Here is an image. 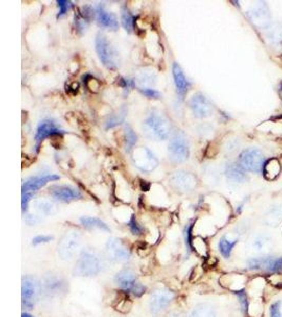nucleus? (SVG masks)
I'll use <instances>...</instances> for the list:
<instances>
[{
  "label": "nucleus",
  "mask_w": 282,
  "mask_h": 317,
  "mask_svg": "<svg viewBox=\"0 0 282 317\" xmlns=\"http://www.w3.org/2000/svg\"><path fill=\"white\" fill-rule=\"evenodd\" d=\"M43 288L46 294L55 296V295H60L62 293L67 292L68 284H67V281L60 275L49 273L44 277Z\"/></svg>",
  "instance_id": "2eb2a0df"
},
{
  "label": "nucleus",
  "mask_w": 282,
  "mask_h": 317,
  "mask_svg": "<svg viewBox=\"0 0 282 317\" xmlns=\"http://www.w3.org/2000/svg\"><path fill=\"white\" fill-rule=\"evenodd\" d=\"M171 128L170 120L159 110H152L142 125L145 137L154 141L166 140L171 133Z\"/></svg>",
  "instance_id": "f257e3e1"
},
{
  "label": "nucleus",
  "mask_w": 282,
  "mask_h": 317,
  "mask_svg": "<svg viewBox=\"0 0 282 317\" xmlns=\"http://www.w3.org/2000/svg\"><path fill=\"white\" fill-rule=\"evenodd\" d=\"M281 173V164L277 159H271L264 164L263 175L268 180H275Z\"/></svg>",
  "instance_id": "5701e85b"
},
{
  "label": "nucleus",
  "mask_w": 282,
  "mask_h": 317,
  "mask_svg": "<svg viewBox=\"0 0 282 317\" xmlns=\"http://www.w3.org/2000/svg\"><path fill=\"white\" fill-rule=\"evenodd\" d=\"M156 81V74L153 70L145 68L139 70L136 74V83L140 87L143 88H149V86H152L155 84Z\"/></svg>",
  "instance_id": "4be33fe9"
},
{
  "label": "nucleus",
  "mask_w": 282,
  "mask_h": 317,
  "mask_svg": "<svg viewBox=\"0 0 282 317\" xmlns=\"http://www.w3.org/2000/svg\"><path fill=\"white\" fill-rule=\"evenodd\" d=\"M190 317H217L214 307L209 304H200L194 308Z\"/></svg>",
  "instance_id": "c85d7f7f"
},
{
  "label": "nucleus",
  "mask_w": 282,
  "mask_h": 317,
  "mask_svg": "<svg viewBox=\"0 0 282 317\" xmlns=\"http://www.w3.org/2000/svg\"><path fill=\"white\" fill-rule=\"evenodd\" d=\"M119 288L123 291H131L137 283L136 275L131 269H124L120 271L114 278Z\"/></svg>",
  "instance_id": "a211bd4d"
},
{
  "label": "nucleus",
  "mask_w": 282,
  "mask_h": 317,
  "mask_svg": "<svg viewBox=\"0 0 282 317\" xmlns=\"http://www.w3.org/2000/svg\"><path fill=\"white\" fill-rule=\"evenodd\" d=\"M247 267L250 271H261L265 274L277 275L282 273V257H273V256H265V257L250 258L247 261Z\"/></svg>",
  "instance_id": "0eeeda50"
},
{
  "label": "nucleus",
  "mask_w": 282,
  "mask_h": 317,
  "mask_svg": "<svg viewBox=\"0 0 282 317\" xmlns=\"http://www.w3.org/2000/svg\"><path fill=\"white\" fill-rule=\"evenodd\" d=\"M94 10H96L97 20L100 26L104 28L111 29L112 31H116V30L119 29V21L114 14L105 11L102 5L97 6L96 8H94Z\"/></svg>",
  "instance_id": "6ab92c4d"
},
{
  "label": "nucleus",
  "mask_w": 282,
  "mask_h": 317,
  "mask_svg": "<svg viewBox=\"0 0 282 317\" xmlns=\"http://www.w3.org/2000/svg\"><path fill=\"white\" fill-rule=\"evenodd\" d=\"M51 240H53V237L52 236H36L33 238V246H38L40 243H46V242H50Z\"/></svg>",
  "instance_id": "79ce46f5"
},
{
  "label": "nucleus",
  "mask_w": 282,
  "mask_h": 317,
  "mask_svg": "<svg viewBox=\"0 0 282 317\" xmlns=\"http://www.w3.org/2000/svg\"><path fill=\"white\" fill-rule=\"evenodd\" d=\"M169 184L179 192H191L197 188L198 179L192 173L177 170L169 176Z\"/></svg>",
  "instance_id": "9d476101"
},
{
  "label": "nucleus",
  "mask_w": 282,
  "mask_h": 317,
  "mask_svg": "<svg viewBox=\"0 0 282 317\" xmlns=\"http://www.w3.org/2000/svg\"><path fill=\"white\" fill-rule=\"evenodd\" d=\"M58 8H59V12L57 14V17H62L64 15L72 8V3L71 2H67V0H58L57 2Z\"/></svg>",
  "instance_id": "4c0bfd02"
},
{
  "label": "nucleus",
  "mask_w": 282,
  "mask_h": 317,
  "mask_svg": "<svg viewBox=\"0 0 282 317\" xmlns=\"http://www.w3.org/2000/svg\"><path fill=\"white\" fill-rule=\"evenodd\" d=\"M139 91H140V93L148 99L156 100V99L161 97V93L159 91H156L155 89H152V88H143V89H139Z\"/></svg>",
  "instance_id": "58836bf2"
},
{
  "label": "nucleus",
  "mask_w": 282,
  "mask_h": 317,
  "mask_svg": "<svg viewBox=\"0 0 282 317\" xmlns=\"http://www.w3.org/2000/svg\"><path fill=\"white\" fill-rule=\"evenodd\" d=\"M137 142V135L129 124L125 125V150L127 153H132Z\"/></svg>",
  "instance_id": "cd10ccee"
},
{
  "label": "nucleus",
  "mask_w": 282,
  "mask_h": 317,
  "mask_svg": "<svg viewBox=\"0 0 282 317\" xmlns=\"http://www.w3.org/2000/svg\"><path fill=\"white\" fill-rule=\"evenodd\" d=\"M248 17L258 27H269L271 14L265 5L257 6L248 12Z\"/></svg>",
  "instance_id": "aec40b11"
},
{
  "label": "nucleus",
  "mask_w": 282,
  "mask_h": 317,
  "mask_svg": "<svg viewBox=\"0 0 282 317\" xmlns=\"http://www.w3.org/2000/svg\"><path fill=\"white\" fill-rule=\"evenodd\" d=\"M281 219H282V209L274 207V208H272L269 211L268 215H266L265 221H266V223H269L270 225H275Z\"/></svg>",
  "instance_id": "72a5a7b5"
},
{
  "label": "nucleus",
  "mask_w": 282,
  "mask_h": 317,
  "mask_svg": "<svg viewBox=\"0 0 282 317\" xmlns=\"http://www.w3.org/2000/svg\"><path fill=\"white\" fill-rule=\"evenodd\" d=\"M130 292H131L135 297H139V296H142V295L146 292V286L143 285L142 283L137 282V283L133 286V289H132Z\"/></svg>",
  "instance_id": "ea45409f"
},
{
  "label": "nucleus",
  "mask_w": 282,
  "mask_h": 317,
  "mask_svg": "<svg viewBox=\"0 0 282 317\" xmlns=\"http://www.w3.org/2000/svg\"><path fill=\"white\" fill-rule=\"evenodd\" d=\"M188 105H190V108L197 117L205 118L209 117L214 113V106L212 102L201 93L193 95V97L188 102Z\"/></svg>",
  "instance_id": "ddd939ff"
},
{
  "label": "nucleus",
  "mask_w": 282,
  "mask_h": 317,
  "mask_svg": "<svg viewBox=\"0 0 282 317\" xmlns=\"http://www.w3.org/2000/svg\"><path fill=\"white\" fill-rule=\"evenodd\" d=\"M96 50L100 60L108 69H118L121 65V57L116 49L109 42L103 33H99L96 38Z\"/></svg>",
  "instance_id": "7ed1b4c3"
},
{
  "label": "nucleus",
  "mask_w": 282,
  "mask_h": 317,
  "mask_svg": "<svg viewBox=\"0 0 282 317\" xmlns=\"http://www.w3.org/2000/svg\"><path fill=\"white\" fill-rule=\"evenodd\" d=\"M266 38L272 43H280L282 42V25L273 23L266 28L265 32Z\"/></svg>",
  "instance_id": "bb28decb"
},
{
  "label": "nucleus",
  "mask_w": 282,
  "mask_h": 317,
  "mask_svg": "<svg viewBox=\"0 0 282 317\" xmlns=\"http://www.w3.org/2000/svg\"><path fill=\"white\" fill-rule=\"evenodd\" d=\"M225 174L229 180L234 181V182H243L246 179L244 169L239 164H228L226 166Z\"/></svg>",
  "instance_id": "b1692460"
},
{
  "label": "nucleus",
  "mask_w": 282,
  "mask_h": 317,
  "mask_svg": "<svg viewBox=\"0 0 282 317\" xmlns=\"http://www.w3.org/2000/svg\"><path fill=\"white\" fill-rule=\"evenodd\" d=\"M170 317H182V316H180V315H178V314H174V315H171Z\"/></svg>",
  "instance_id": "a18cd8bd"
},
{
  "label": "nucleus",
  "mask_w": 282,
  "mask_h": 317,
  "mask_svg": "<svg viewBox=\"0 0 282 317\" xmlns=\"http://www.w3.org/2000/svg\"><path fill=\"white\" fill-rule=\"evenodd\" d=\"M21 317H33V316H32V315H30V314H28V313H24Z\"/></svg>",
  "instance_id": "c03bdc74"
},
{
  "label": "nucleus",
  "mask_w": 282,
  "mask_h": 317,
  "mask_svg": "<svg viewBox=\"0 0 282 317\" xmlns=\"http://www.w3.org/2000/svg\"><path fill=\"white\" fill-rule=\"evenodd\" d=\"M172 77H174L178 93L184 97L187 94L188 89H190V83H188L182 68L177 63L172 64Z\"/></svg>",
  "instance_id": "412c9836"
},
{
  "label": "nucleus",
  "mask_w": 282,
  "mask_h": 317,
  "mask_svg": "<svg viewBox=\"0 0 282 317\" xmlns=\"http://www.w3.org/2000/svg\"><path fill=\"white\" fill-rule=\"evenodd\" d=\"M169 160L175 163H183L190 158V143H188L186 134L183 131H177L168 145Z\"/></svg>",
  "instance_id": "20e7f679"
},
{
  "label": "nucleus",
  "mask_w": 282,
  "mask_h": 317,
  "mask_svg": "<svg viewBox=\"0 0 282 317\" xmlns=\"http://www.w3.org/2000/svg\"><path fill=\"white\" fill-rule=\"evenodd\" d=\"M81 234L78 231H69L61 237L57 246V252L62 260L73 258L81 246Z\"/></svg>",
  "instance_id": "6e6552de"
},
{
  "label": "nucleus",
  "mask_w": 282,
  "mask_h": 317,
  "mask_svg": "<svg viewBox=\"0 0 282 317\" xmlns=\"http://www.w3.org/2000/svg\"><path fill=\"white\" fill-rule=\"evenodd\" d=\"M81 223L83 224L84 228L86 229H100L106 232H110V228L108 224H106L104 221H102L99 218L96 217H83L80 219Z\"/></svg>",
  "instance_id": "a878e982"
},
{
  "label": "nucleus",
  "mask_w": 282,
  "mask_h": 317,
  "mask_svg": "<svg viewBox=\"0 0 282 317\" xmlns=\"http://www.w3.org/2000/svg\"><path fill=\"white\" fill-rule=\"evenodd\" d=\"M65 131L60 129L53 120L50 119H44L38 125L35 133V142H36V150H38V147L40 146V143L46 139V138H52L55 135H61L64 134Z\"/></svg>",
  "instance_id": "4468645a"
},
{
  "label": "nucleus",
  "mask_w": 282,
  "mask_h": 317,
  "mask_svg": "<svg viewBox=\"0 0 282 317\" xmlns=\"http://www.w3.org/2000/svg\"><path fill=\"white\" fill-rule=\"evenodd\" d=\"M131 159L135 167L143 173H151L159 165V160L146 147L134 148L131 153Z\"/></svg>",
  "instance_id": "1a4fd4ad"
},
{
  "label": "nucleus",
  "mask_w": 282,
  "mask_h": 317,
  "mask_svg": "<svg viewBox=\"0 0 282 317\" xmlns=\"http://www.w3.org/2000/svg\"><path fill=\"white\" fill-rule=\"evenodd\" d=\"M127 225H128V228H129L130 232H131L133 235H135V236H138V235H140V234L143 233V228L138 224V222L136 221V219H135L134 216L131 217V219L128 221Z\"/></svg>",
  "instance_id": "e433bc0d"
},
{
  "label": "nucleus",
  "mask_w": 282,
  "mask_h": 317,
  "mask_svg": "<svg viewBox=\"0 0 282 317\" xmlns=\"http://www.w3.org/2000/svg\"><path fill=\"white\" fill-rule=\"evenodd\" d=\"M193 228H194V223H190L188 225H186V228H185V245H186L188 252L194 251L193 234H192Z\"/></svg>",
  "instance_id": "f704fd0d"
},
{
  "label": "nucleus",
  "mask_w": 282,
  "mask_h": 317,
  "mask_svg": "<svg viewBox=\"0 0 282 317\" xmlns=\"http://www.w3.org/2000/svg\"><path fill=\"white\" fill-rule=\"evenodd\" d=\"M237 243H238V239L229 240L226 236H223V237H221L220 240H219L218 248H219V251H220L221 255L223 256L224 258H229V256H230L233 248L236 247Z\"/></svg>",
  "instance_id": "393cba45"
},
{
  "label": "nucleus",
  "mask_w": 282,
  "mask_h": 317,
  "mask_svg": "<svg viewBox=\"0 0 282 317\" xmlns=\"http://www.w3.org/2000/svg\"><path fill=\"white\" fill-rule=\"evenodd\" d=\"M125 115H126V111L125 110H122L120 111L119 113H115L111 116H109L106 120H105V128L106 129H110V128H113L120 124H122L124 122L125 119Z\"/></svg>",
  "instance_id": "7c9ffc66"
},
{
  "label": "nucleus",
  "mask_w": 282,
  "mask_h": 317,
  "mask_svg": "<svg viewBox=\"0 0 282 317\" xmlns=\"http://www.w3.org/2000/svg\"><path fill=\"white\" fill-rule=\"evenodd\" d=\"M104 267L101 256L92 250H83L80 258L75 263L74 274L77 276L90 277L96 276Z\"/></svg>",
  "instance_id": "f03ea898"
},
{
  "label": "nucleus",
  "mask_w": 282,
  "mask_h": 317,
  "mask_svg": "<svg viewBox=\"0 0 282 317\" xmlns=\"http://www.w3.org/2000/svg\"><path fill=\"white\" fill-rule=\"evenodd\" d=\"M119 85H120L123 89L127 90V89H131V88H133V87L135 86V81L121 78V79H120V82H119Z\"/></svg>",
  "instance_id": "37998d69"
},
{
  "label": "nucleus",
  "mask_w": 282,
  "mask_h": 317,
  "mask_svg": "<svg viewBox=\"0 0 282 317\" xmlns=\"http://www.w3.org/2000/svg\"><path fill=\"white\" fill-rule=\"evenodd\" d=\"M59 176L54 174L49 175H41V176H35L28 179L26 182L22 184V193H33L37 191L39 188L44 186L46 183L52 182V181L59 180Z\"/></svg>",
  "instance_id": "f3484780"
},
{
  "label": "nucleus",
  "mask_w": 282,
  "mask_h": 317,
  "mask_svg": "<svg viewBox=\"0 0 282 317\" xmlns=\"http://www.w3.org/2000/svg\"><path fill=\"white\" fill-rule=\"evenodd\" d=\"M121 20H122V26L124 27V29L126 30L128 33H130L134 27V18L132 16L131 12L127 8V6H125V5L122 6L121 8Z\"/></svg>",
  "instance_id": "c756f323"
},
{
  "label": "nucleus",
  "mask_w": 282,
  "mask_h": 317,
  "mask_svg": "<svg viewBox=\"0 0 282 317\" xmlns=\"http://www.w3.org/2000/svg\"><path fill=\"white\" fill-rule=\"evenodd\" d=\"M36 207L39 210V213H41L42 215H45V216L52 215L54 213V209H55V206L53 205V203H51L50 201L42 200V199L36 202Z\"/></svg>",
  "instance_id": "473e14b6"
},
{
  "label": "nucleus",
  "mask_w": 282,
  "mask_h": 317,
  "mask_svg": "<svg viewBox=\"0 0 282 317\" xmlns=\"http://www.w3.org/2000/svg\"><path fill=\"white\" fill-rule=\"evenodd\" d=\"M233 293L237 295V297L239 299V303H240L242 312L244 314H246L247 311H248V298H247L246 292L244 290H239V291H236V292H233Z\"/></svg>",
  "instance_id": "c9c22d12"
},
{
  "label": "nucleus",
  "mask_w": 282,
  "mask_h": 317,
  "mask_svg": "<svg viewBox=\"0 0 282 317\" xmlns=\"http://www.w3.org/2000/svg\"><path fill=\"white\" fill-rule=\"evenodd\" d=\"M42 292V285L40 280L35 277L27 275L22 278L21 282V297L22 304L27 308H33L37 303Z\"/></svg>",
  "instance_id": "39448f33"
},
{
  "label": "nucleus",
  "mask_w": 282,
  "mask_h": 317,
  "mask_svg": "<svg viewBox=\"0 0 282 317\" xmlns=\"http://www.w3.org/2000/svg\"><path fill=\"white\" fill-rule=\"evenodd\" d=\"M50 194L55 200L61 202H70L73 200L82 199V193L76 188L68 185H54L49 189Z\"/></svg>",
  "instance_id": "dca6fc26"
},
{
  "label": "nucleus",
  "mask_w": 282,
  "mask_h": 317,
  "mask_svg": "<svg viewBox=\"0 0 282 317\" xmlns=\"http://www.w3.org/2000/svg\"><path fill=\"white\" fill-rule=\"evenodd\" d=\"M280 307H281V301H276V303H274L270 308V316L271 317H282L280 313Z\"/></svg>",
  "instance_id": "a19ab883"
},
{
  "label": "nucleus",
  "mask_w": 282,
  "mask_h": 317,
  "mask_svg": "<svg viewBox=\"0 0 282 317\" xmlns=\"http://www.w3.org/2000/svg\"><path fill=\"white\" fill-rule=\"evenodd\" d=\"M105 254L107 258L113 262H126L131 257V253L127 246L118 238L108 240L105 247Z\"/></svg>",
  "instance_id": "9b49d317"
},
{
  "label": "nucleus",
  "mask_w": 282,
  "mask_h": 317,
  "mask_svg": "<svg viewBox=\"0 0 282 317\" xmlns=\"http://www.w3.org/2000/svg\"><path fill=\"white\" fill-rule=\"evenodd\" d=\"M175 294L170 290L167 289H160L154 291L150 296L149 308L152 314L156 315L164 311L174 300Z\"/></svg>",
  "instance_id": "f8f14e48"
},
{
  "label": "nucleus",
  "mask_w": 282,
  "mask_h": 317,
  "mask_svg": "<svg viewBox=\"0 0 282 317\" xmlns=\"http://www.w3.org/2000/svg\"><path fill=\"white\" fill-rule=\"evenodd\" d=\"M239 165L241 167L250 173L259 174L263 172L264 156L258 148H248L243 150L239 156Z\"/></svg>",
  "instance_id": "423d86ee"
},
{
  "label": "nucleus",
  "mask_w": 282,
  "mask_h": 317,
  "mask_svg": "<svg viewBox=\"0 0 282 317\" xmlns=\"http://www.w3.org/2000/svg\"><path fill=\"white\" fill-rule=\"evenodd\" d=\"M270 242H271L270 238H268L266 236L259 235L255 237V239L253 240V249L256 252H263L269 248Z\"/></svg>",
  "instance_id": "2f4dec72"
}]
</instances>
